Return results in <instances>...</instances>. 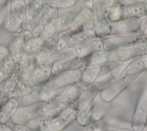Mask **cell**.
Instances as JSON below:
<instances>
[{
  "label": "cell",
  "instance_id": "obj_17",
  "mask_svg": "<svg viewBox=\"0 0 147 131\" xmlns=\"http://www.w3.org/2000/svg\"><path fill=\"white\" fill-rule=\"evenodd\" d=\"M77 56L83 57L92 53L104 50L102 38H94L88 40L74 48Z\"/></svg>",
  "mask_w": 147,
  "mask_h": 131
},
{
  "label": "cell",
  "instance_id": "obj_7",
  "mask_svg": "<svg viewBox=\"0 0 147 131\" xmlns=\"http://www.w3.org/2000/svg\"><path fill=\"white\" fill-rule=\"evenodd\" d=\"M85 67L103 66L117 63L116 51L102 50L82 57Z\"/></svg>",
  "mask_w": 147,
  "mask_h": 131
},
{
  "label": "cell",
  "instance_id": "obj_20",
  "mask_svg": "<svg viewBox=\"0 0 147 131\" xmlns=\"http://www.w3.org/2000/svg\"><path fill=\"white\" fill-rule=\"evenodd\" d=\"M52 66L35 67L30 78L33 86L37 87H45L52 76Z\"/></svg>",
  "mask_w": 147,
  "mask_h": 131
},
{
  "label": "cell",
  "instance_id": "obj_13",
  "mask_svg": "<svg viewBox=\"0 0 147 131\" xmlns=\"http://www.w3.org/2000/svg\"><path fill=\"white\" fill-rule=\"evenodd\" d=\"M21 80V64L17 62L14 70L10 78L0 88V103L14 95V91Z\"/></svg>",
  "mask_w": 147,
  "mask_h": 131
},
{
  "label": "cell",
  "instance_id": "obj_23",
  "mask_svg": "<svg viewBox=\"0 0 147 131\" xmlns=\"http://www.w3.org/2000/svg\"><path fill=\"white\" fill-rule=\"evenodd\" d=\"M124 18H140L147 15V0L123 6Z\"/></svg>",
  "mask_w": 147,
  "mask_h": 131
},
{
  "label": "cell",
  "instance_id": "obj_6",
  "mask_svg": "<svg viewBox=\"0 0 147 131\" xmlns=\"http://www.w3.org/2000/svg\"><path fill=\"white\" fill-rule=\"evenodd\" d=\"M146 69L147 63L145 57L134 59L125 65L119 78L129 85Z\"/></svg>",
  "mask_w": 147,
  "mask_h": 131
},
{
  "label": "cell",
  "instance_id": "obj_4",
  "mask_svg": "<svg viewBox=\"0 0 147 131\" xmlns=\"http://www.w3.org/2000/svg\"><path fill=\"white\" fill-rule=\"evenodd\" d=\"M104 49L117 51L142 43L143 34L130 36H110L102 38Z\"/></svg>",
  "mask_w": 147,
  "mask_h": 131
},
{
  "label": "cell",
  "instance_id": "obj_40",
  "mask_svg": "<svg viewBox=\"0 0 147 131\" xmlns=\"http://www.w3.org/2000/svg\"><path fill=\"white\" fill-rule=\"evenodd\" d=\"M114 1H116V2H117V0H114Z\"/></svg>",
  "mask_w": 147,
  "mask_h": 131
},
{
  "label": "cell",
  "instance_id": "obj_10",
  "mask_svg": "<svg viewBox=\"0 0 147 131\" xmlns=\"http://www.w3.org/2000/svg\"><path fill=\"white\" fill-rule=\"evenodd\" d=\"M84 66L82 57L75 56L74 57L54 63L52 68V76H56L60 74L80 70Z\"/></svg>",
  "mask_w": 147,
  "mask_h": 131
},
{
  "label": "cell",
  "instance_id": "obj_32",
  "mask_svg": "<svg viewBox=\"0 0 147 131\" xmlns=\"http://www.w3.org/2000/svg\"><path fill=\"white\" fill-rule=\"evenodd\" d=\"M94 131H136V130H134L133 129L131 130V129H122V128H116V127H113L111 126L99 125V126Z\"/></svg>",
  "mask_w": 147,
  "mask_h": 131
},
{
  "label": "cell",
  "instance_id": "obj_16",
  "mask_svg": "<svg viewBox=\"0 0 147 131\" xmlns=\"http://www.w3.org/2000/svg\"><path fill=\"white\" fill-rule=\"evenodd\" d=\"M85 88L84 86L79 81L72 84L63 94L57 95L59 102L63 106L72 105L83 93Z\"/></svg>",
  "mask_w": 147,
  "mask_h": 131
},
{
  "label": "cell",
  "instance_id": "obj_18",
  "mask_svg": "<svg viewBox=\"0 0 147 131\" xmlns=\"http://www.w3.org/2000/svg\"><path fill=\"white\" fill-rule=\"evenodd\" d=\"M43 41L42 31L40 25L31 31L26 32L22 37L24 47L30 51L40 48Z\"/></svg>",
  "mask_w": 147,
  "mask_h": 131
},
{
  "label": "cell",
  "instance_id": "obj_3",
  "mask_svg": "<svg viewBox=\"0 0 147 131\" xmlns=\"http://www.w3.org/2000/svg\"><path fill=\"white\" fill-rule=\"evenodd\" d=\"M142 23L140 18H124L120 20L110 22V36L141 35Z\"/></svg>",
  "mask_w": 147,
  "mask_h": 131
},
{
  "label": "cell",
  "instance_id": "obj_29",
  "mask_svg": "<svg viewBox=\"0 0 147 131\" xmlns=\"http://www.w3.org/2000/svg\"><path fill=\"white\" fill-rule=\"evenodd\" d=\"M16 61L10 59L0 68V88L11 75Z\"/></svg>",
  "mask_w": 147,
  "mask_h": 131
},
{
  "label": "cell",
  "instance_id": "obj_35",
  "mask_svg": "<svg viewBox=\"0 0 147 131\" xmlns=\"http://www.w3.org/2000/svg\"><path fill=\"white\" fill-rule=\"evenodd\" d=\"M9 60V57L3 53H0V68Z\"/></svg>",
  "mask_w": 147,
  "mask_h": 131
},
{
  "label": "cell",
  "instance_id": "obj_15",
  "mask_svg": "<svg viewBox=\"0 0 147 131\" xmlns=\"http://www.w3.org/2000/svg\"><path fill=\"white\" fill-rule=\"evenodd\" d=\"M107 102L95 103L92 102V113L88 122L83 126L87 131H94L99 126V121L104 118L107 111Z\"/></svg>",
  "mask_w": 147,
  "mask_h": 131
},
{
  "label": "cell",
  "instance_id": "obj_24",
  "mask_svg": "<svg viewBox=\"0 0 147 131\" xmlns=\"http://www.w3.org/2000/svg\"><path fill=\"white\" fill-rule=\"evenodd\" d=\"M79 16L75 12L69 11L59 16L57 21L58 32H65L75 26L79 21Z\"/></svg>",
  "mask_w": 147,
  "mask_h": 131
},
{
  "label": "cell",
  "instance_id": "obj_37",
  "mask_svg": "<svg viewBox=\"0 0 147 131\" xmlns=\"http://www.w3.org/2000/svg\"><path fill=\"white\" fill-rule=\"evenodd\" d=\"M142 43L144 44L147 47V35H143V40Z\"/></svg>",
  "mask_w": 147,
  "mask_h": 131
},
{
  "label": "cell",
  "instance_id": "obj_25",
  "mask_svg": "<svg viewBox=\"0 0 147 131\" xmlns=\"http://www.w3.org/2000/svg\"><path fill=\"white\" fill-rule=\"evenodd\" d=\"M103 66L86 67L83 72H82L79 82H80L85 87L94 84L95 81L101 75Z\"/></svg>",
  "mask_w": 147,
  "mask_h": 131
},
{
  "label": "cell",
  "instance_id": "obj_14",
  "mask_svg": "<svg viewBox=\"0 0 147 131\" xmlns=\"http://www.w3.org/2000/svg\"><path fill=\"white\" fill-rule=\"evenodd\" d=\"M125 63H122L118 64L107 72L100 75L94 83V86L100 91L111 85L119 79L121 71L125 65Z\"/></svg>",
  "mask_w": 147,
  "mask_h": 131
},
{
  "label": "cell",
  "instance_id": "obj_8",
  "mask_svg": "<svg viewBox=\"0 0 147 131\" xmlns=\"http://www.w3.org/2000/svg\"><path fill=\"white\" fill-rule=\"evenodd\" d=\"M81 74L82 72L80 70H78L51 77L49 81L45 86V89L55 91L69 86L74 83L79 82Z\"/></svg>",
  "mask_w": 147,
  "mask_h": 131
},
{
  "label": "cell",
  "instance_id": "obj_11",
  "mask_svg": "<svg viewBox=\"0 0 147 131\" xmlns=\"http://www.w3.org/2000/svg\"><path fill=\"white\" fill-rule=\"evenodd\" d=\"M118 61L126 63L147 56V47L143 43L116 51Z\"/></svg>",
  "mask_w": 147,
  "mask_h": 131
},
{
  "label": "cell",
  "instance_id": "obj_22",
  "mask_svg": "<svg viewBox=\"0 0 147 131\" xmlns=\"http://www.w3.org/2000/svg\"><path fill=\"white\" fill-rule=\"evenodd\" d=\"M49 125L44 117L42 116L18 124L15 131H43Z\"/></svg>",
  "mask_w": 147,
  "mask_h": 131
},
{
  "label": "cell",
  "instance_id": "obj_2",
  "mask_svg": "<svg viewBox=\"0 0 147 131\" xmlns=\"http://www.w3.org/2000/svg\"><path fill=\"white\" fill-rule=\"evenodd\" d=\"M28 4L26 0H10L9 14L6 22L7 30L16 34L25 32L24 24L27 15Z\"/></svg>",
  "mask_w": 147,
  "mask_h": 131
},
{
  "label": "cell",
  "instance_id": "obj_5",
  "mask_svg": "<svg viewBox=\"0 0 147 131\" xmlns=\"http://www.w3.org/2000/svg\"><path fill=\"white\" fill-rule=\"evenodd\" d=\"M147 124V87L141 93L131 122V129L142 131Z\"/></svg>",
  "mask_w": 147,
  "mask_h": 131
},
{
  "label": "cell",
  "instance_id": "obj_33",
  "mask_svg": "<svg viewBox=\"0 0 147 131\" xmlns=\"http://www.w3.org/2000/svg\"><path fill=\"white\" fill-rule=\"evenodd\" d=\"M76 0H57V7L59 9H67L74 6Z\"/></svg>",
  "mask_w": 147,
  "mask_h": 131
},
{
  "label": "cell",
  "instance_id": "obj_1",
  "mask_svg": "<svg viewBox=\"0 0 147 131\" xmlns=\"http://www.w3.org/2000/svg\"><path fill=\"white\" fill-rule=\"evenodd\" d=\"M61 106H63L60 103L56 95L49 99L18 108L11 116V119L18 124L29 120L44 116L47 113Z\"/></svg>",
  "mask_w": 147,
  "mask_h": 131
},
{
  "label": "cell",
  "instance_id": "obj_34",
  "mask_svg": "<svg viewBox=\"0 0 147 131\" xmlns=\"http://www.w3.org/2000/svg\"><path fill=\"white\" fill-rule=\"evenodd\" d=\"M41 8L57 7V0H40Z\"/></svg>",
  "mask_w": 147,
  "mask_h": 131
},
{
  "label": "cell",
  "instance_id": "obj_21",
  "mask_svg": "<svg viewBox=\"0 0 147 131\" xmlns=\"http://www.w3.org/2000/svg\"><path fill=\"white\" fill-rule=\"evenodd\" d=\"M19 105L18 97L12 95L0 103V122H4L11 117Z\"/></svg>",
  "mask_w": 147,
  "mask_h": 131
},
{
  "label": "cell",
  "instance_id": "obj_19",
  "mask_svg": "<svg viewBox=\"0 0 147 131\" xmlns=\"http://www.w3.org/2000/svg\"><path fill=\"white\" fill-rule=\"evenodd\" d=\"M128 86L129 84L119 78L111 85L100 91V99L105 102L110 103L120 94Z\"/></svg>",
  "mask_w": 147,
  "mask_h": 131
},
{
  "label": "cell",
  "instance_id": "obj_31",
  "mask_svg": "<svg viewBox=\"0 0 147 131\" xmlns=\"http://www.w3.org/2000/svg\"><path fill=\"white\" fill-rule=\"evenodd\" d=\"M92 113V103L90 107L81 115L76 117V120L79 125L83 126L88 121Z\"/></svg>",
  "mask_w": 147,
  "mask_h": 131
},
{
  "label": "cell",
  "instance_id": "obj_28",
  "mask_svg": "<svg viewBox=\"0 0 147 131\" xmlns=\"http://www.w3.org/2000/svg\"><path fill=\"white\" fill-rule=\"evenodd\" d=\"M76 116L72 113L69 115L49 124L43 131H61L76 120Z\"/></svg>",
  "mask_w": 147,
  "mask_h": 131
},
{
  "label": "cell",
  "instance_id": "obj_30",
  "mask_svg": "<svg viewBox=\"0 0 147 131\" xmlns=\"http://www.w3.org/2000/svg\"><path fill=\"white\" fill-rule=\"evenodd\" d=\"M54 63L76 56L74 48H67L62 51H56L52 55Z\"/></svg>",
  "mask_w": 147,
  "mask_h": 131
},
{
  "label": "cell",
  "instance_id": "obj_36",
  "mask_svg": "<svg viewBox=\"0 0 147 131\" xmlns=\"http://www.w3.org/2000/svg\"><path fill=\"white\" fill-rule=\"evenodd\" d=\"M0 131H14L11 128L4 124L0 125Z\"/></svg>",
  "mask_w": 147,
  "mask_h": 131
},
{
  "label": "cell",
  "instance_id": "obj_12",
  "mask_svg": "<svg viewBox=\"0 0 147 131\" xmlns=\"http://www.w3.org/2000/svg\"><path fill=\"white\" fill-rule=\"evenodd\" d=\"M42 16V9L40 2L33 0L28 5L27 15L24 24L25 32L31 31L39 26Z\"/></svg>",
  "mask_w": 147,
  "mask_h": 131
},
{
  "label": "cell",
  "instance_id": "obj_26",
  "mask_svg": "<svg viewBox=\"0 0 147 131\" xmlns=\"http://www.w3.org/2000/svg\"><path fill=\"white\" fill-rule=\"evenodd\" d=\"M72 112V105H65L47 113L44 117L47 122L51 124L69 115Z\"/></svg>",
  "mask_w": 147,
  "mask_h": 131
},
{
  "label": "cell",
  "instance_id": "obj_27",
  "mask_svg": "<svg viewBox=\"0 0 147 131\" xmlns=\"http://www.w3.org/2000/svg\"><path fill=\"white\" fill-rule=\"evenodd\" d=\"M109 23L107 18L95 20L93 32L96 37L103 38L110 36Z\"/></svg>",
  "mask_w": 147,
  "mask_h": 131
},
{
  "label": "cell",
  "instance_id": "obj_39",
  "mask_svg": "<svg viewBox=\"0 0 147 131\" xmlns=\"http://www.w3.org/2000/svg\"><path fill=\"white\" fill-rule=\"evenodd\" d=\"M142 131H147V125L145 126V128L144 129V130Z\"/></svg>",
  "mask_w": 147,
  "mask_h": 131
},
{
  "label": "cell",
  "instance_id": "obj_38",
  "mask_svg": "<svg viewBox=\"0 0 147 131\" xmlns=\"http://www.w3.org/2000/svg\"><path fill=\"white\" fill-rule=\"evenodd\" d=\"M144 25H145V29H146L147 30V20L146 21V22H145Z\"/></svg>",
  "mask_w": 147,
  "mask_h": 131
},
{
  "label": "cell",
  "instance_id": "obj_9",
  "mask_svg": "<svg viewBox=\"0 0 147 131\" xmlns=\"http://www.w3.org/2000/svg\"><path fill=\"white\" fill-rule=\"evenodd\" d=\"M99 91L94 84L86 87L83 93L72 105V113L76 117L83 113L91 105Z\"/></svg>",
  "mask_w": 147,
  "mask_h": 131
}]
</instances>
